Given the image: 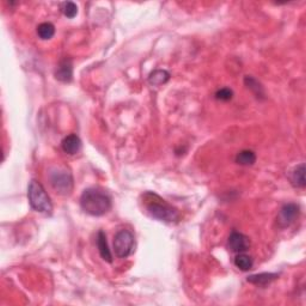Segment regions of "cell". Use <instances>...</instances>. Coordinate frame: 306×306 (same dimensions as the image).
<instances>
[{"instance_id": "cell-13", "label": "cell", "mask_w": 306, "mask_h": 306, "mask_svg": "<svg viewBox=\"0 0 306 306\" xmlns=\"http://www.w3.org/2000/svg\"><path fill=\"white\" fill-rule=\"evenodd\" d=\"M169 79H170V73L168 71H164V69H156L153 71L152 73L150 74L148 77V83L151 85L154 86H160L163 84L168 83Z\"/></svg>"}, {"instance_id": "cell-6", "label": "cell", "mask_w": 306, "mask_h": 306, "mask_svg": "<svg viewBox=\"0 0 306 306\" xmlns=\"http://www.w3.org/2000/svg\"><path fill=\"white\" fill-rule=\"evenodd\" d=\"M299 216V206L296 204H286L281 207L278 216V224L280 227H287Z\"/></svg>"}, {"instance_id": "cell-9", "label": "cell", "mask_w": 306, "mask_h": 306, "mask_svg": "<svg viewBox=\"0 0 306 306\" xmlns=\"http://www.w3.org/2000/svg\"><path fill=\"white\" fill-rule=\"evenodd\" d=\"M61 147L63 152L69 154V156H74L81 150V140L77 134H69L63 138L61 142Z\"/></svg>"}, {"instance_id": "cell-7", "label": "cell", "mask_w": 306, "mask_h": 306, "mask_svg": "<svg viewBox=\"0 0 306 306\" xmlns=\"http://www.w3.org/2000/svg\"><path fill=\"white\" fill-rule=\"evenodd\" d=\"M250 247V241L241 232H232L229 237V248L233 253H245Z\"/></svg>"}, {"instance_id": "cell-16", "label": "cell", "mask_w": 306, "mask_h": 306, "mask_svg": "<svg viewBox=\"0 0 306 306\" xmlns=\"http://www.w3.org/2000/svg\"><path fill=\"white\" fill-rule=\"evenodd\" d=\"M37 35L43 41L50 40L55 35V26L51 23H42L37 26Z\"/></svg>"}, {"instance_id": "cell-5", "label": "cell", "mask_w": 306, "mask_h": 306, "mask_svg": "<svg viewBox=\"0 0 306 306\" xmlns=\"http://www.w3.org/2000/svg\"><path fill=\"white\" fill-rule=\"evenodd\" d=\"M135 250L134 235L129 230H120L114 236V251L115 255L120 259H126L132 255Z\"/></svg>"}, {"instance_id": "cell-11", "label": "cell", "mask_w": 306, "mask_h": 306, "mask_svg": "<svg viewBox=\"0 0 306 306\" xmlns=\"http://www.w3.org/2000/svg\"><path fill=\"white\" fill-rule=\"evenodd\" d=\"M278 278L279 274L277 273H260V274L248 277V281L254 285H259V286H266V285L271 284L272 281L277 280Z\"/></svg>"}, {"instance_id": "cell-12", "label": "cell", "mask_w": 306, "mask_h": 306, "mask_svg": "<svg viewBox=\"0 0 306 306\" xmlns=\"http://www.w3.org/2000/svg\"><path fill=\"white\" fill-rule=\"evenodd\" d=\"M291 183H292L293 187L296 188H304L306 182H305V165L301 164L298 166H296L293 169L292 174H291Z\"/></svg>"}, {"instance_id": "cell-14", "label": "cell", "mask_w": 306, "mask_h": 306, "mask_svg": "<svg viewBox=\"0 0 306 306\" xmlns=\"http://www.w3.org/2000/svg\"><path fill=\"white\" fill-rule=\"evenodd\" d=\"M235 266L237 267L238 269H241V271L247 272L249 271V269L253 268L254 266V260L253 257L247 255V254L244 253H239L237 254V256L235 257Z\"/></svg>"}, {"instance_id": "cell-2", "label": "cell", "mask_w": 306, "mask_h": 306, "mask_svg": "<svg viewBox=\"0 0 306 306\" xmlns=\"http://www.w3.org/2000/svg\"><path fill=\"white\" fill-rule=\"evenodd\" d=\"M142 204L146 208V212L154 219L165 221V223H175L180 220V212L177 208L172 207L170 204L163 200L154 193H145L142 195Z\"/></svg>"}, {"instance_id": "cell-19", "label": "cell", "mask_w": 306, "mask_h": 306, "mask_svg": "<svg viewBox=\"0 0 306 306\" xmlns=\"http://www.w3.org/2000/svg\"><path fill=\"white\" fill-rule=\"evenodd\" d=\"M232 96H233L232 90L227 89V87H223V89L218 90L216 93V98L218 101H223V102L230 101V99L232 98Z\"/></svg>"}, {"instance_id": "cell-4", "label": "cell", "mask_w": 306, "mask_h": 306, "mask_svg": "<svg viewBox=\"0 0 306 306\" xmlns=\"http://www.w3.org/2000/svg\"><path fill=\"white\" fill-rule=\"evenodd\" d=\"M49 181L53 189L60 195H68L73 189V176L62 166H56L49 172Z\"/></svg>"}, {"instance_id": "cell-1", "label": "cell", "mask_w": 306, "mask_h": 306, "mask_svg": "<svg viewBox=\"0 0 306 306\" xmlns=\"http://www.w3.org/2000/svg\"><path fill=\"white\" fill-rule=\"evenodd\" d=\"M80 206L85 213L93 217L107 214L111 208V198L99 188H87L80 196Z\"/></svg>"}, {"instance_id": "cell-3", "label": "cell", "mask_w": 306, "mask_h": 306, "mask_svg": "<svg viewBox=\"0 0 306 306\" xmlns=\"http://www.w3.org/2000/svg\"><path fill=\"white\" fill-rule=\"evenodd\" d=\"M28 198L31 207L35 211L42 213L50 214L53 212V204H51L49 195H48L43 186L38 181L32 180L28 188Z\"/></svg>"}, {"instance_id": "cell-18", "label": "cell", "mask_w": 306, "mask_h": 306, "mask_svg": "<svg viewBox=\"0 0 306 306\" xmlns=\"http://www.w3.org/2000/svg\"><path fill=\"white\" fill-rule=\"evenodd\" d=\"M61 12L63 16L72 19L78 14V6L72 1H65L61 4Z\"/></svg>"}, {"instance_id": "cell-15", "label": "cell", "mask_w": 306, "mask_h": 306, "mask_svg": "<svg viewBox=\"0 0 306 306\" xmlns=\"http://www.w3.org/2000/svg\"><path fill=\"white\" fill-rule=\"evenodd\" d=\"M256 162V154L255 152L250 150H243L241 151L237 156H236V163L239 165L243 166H250L254 165V163Z\"/></svg>"}, {"instance_id": "cell-10", "label": "cell", "mask_w": 306, "mask_h": 306, "mask_svg": "<svg viewBox=\"0 0 306 306\" xmlns=\"http://www.w3.org/2000/svg\"><path fill=\"white\" fill-rule=\"evenodd\" d=\"M97 247H98L99 255H101L104 261L113 262V254H111L110 249H109L107 235H105L102 230L98 232V235H97Z\"/></svg>"}, {"instance_id": "cell-8", "label": "cell", "mask_w": 306, "mask_h": 306, "mask_svg": "<svg viewBox=\"0 0 306 306\" xmlns=\"http://www.w3.org/2000/svg\"><path fill=\"white\" fill-rule=\"evenodd\" d=\"M55 78L57 80L62 81V83L72 81V78H73V62H72L71 59L65 57L60 61L55 72Z\"/></svg>"}, {"instance_id": "cell-17", "label": "cell", "mask_w": 306, "mask_h": 306, "mask_svg": "<svg viewBox=\"0 0 306 306\" xmlns=\"http://www.w3.org/2000/svg\"><path fill=\"white\" fill-rule=\"evenodd\" d=\"M244 83H245V85H247L248 89H250L251 91H253L254 93H255L257 98H259V97H261V96L265 95V93H263L262 86L260 85L259 81H257L256 79H254L253 77H245Z\"/></svg>"}]
</instances>
